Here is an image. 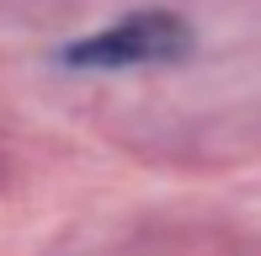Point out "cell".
Masks as SVG:
<instances>
[{
  "mask_svg": "<svg viewBox=\"0 0 261 256\" xmlns=\"http://www.w3.org/2000/svg\"><path fill=\"white\" fill-rule=\"evenodd\" d=\"M192 54V27L171 11H134L117 27L59 48L64 69H139V64H176Z\"/></svg>",
  "mask_w": 261,
  "mask_h": 256,
  "instance_id": "6da1fadb",
  "label": "cell"
}]
</instances>
